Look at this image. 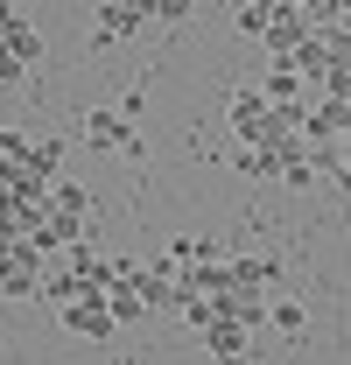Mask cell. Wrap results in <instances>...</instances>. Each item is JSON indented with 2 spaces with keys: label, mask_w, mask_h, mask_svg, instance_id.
<instances>
[{
  "label": "cell",
  "mask_w": 351,
  "mask_h": 365,
  "mask_svg": "<svg viewBox=\"0 0 351 365\" xmlns=\"http://www.w3.org/2000/svg\"><path fill=\"white\" fill-rule=\"evenodd\" d=\"M43 253L21 239H0V295H43Z\"/></svg>",
  "instance_id": "obj_1"
},
{
  "label": "cell",
  "mask_w": 351,
  "mask_h": 365,
  "mask_svg": "<svg viewBox=\"0 0 351 365\" xmlns=\"http://www.w3.org/2000/svg\"><path fill=\"white\" fill-rule=\"evenodd\" d=\"M141 21H155V14H148L141 0H98V7H91V49L141 36Z\"/></svg>",
  "instance_id": "obj_2"
},
{
  "label": "cell",
  "mask_w": 351,
  "mask_h": 365,
  "mask_svg": "<svg viewBox=\"0 0 351 365\" xmlns=\"http://www.w3.org/2000/svg\"><path fill=\"white\" fill-rule=\"evenodd\" d=\"M232 134H239V148H260V140L274 134V106H267L260 85H239V91H232Z\"/></svg>",
  "instance_id": "obj_3"
},
{
  "label": "cell",
  "mask_w": 351,
  "mask_h": 365,
  "mask_svg": "<svg viewBox=\"0 0 351 365\" xmlns=\"http://www.w3.org/2000/svg\"><path fill=\"white\" fill-rule=\"evenodd\" d=\"M85 140H91V148H120V155H127L141 134L127 127V113H120V106H91V113H85Z\"/></svg>",
  "instance_id": "obj_4"
},
{
  "label": "cell",
  "mask_w": 351,
  "mask_h": 365,
  "mask_svg": "<svg viewBox=\"0 0 351 365\" xmlns=\"http://www.w3.org/2000/svg\"><path fill=\"white\" fill-rule=\"evenodd\" d=\"M295 155H302V148H232V162H239V176H260V182H281L288 176V162H295Z\"/></svg>",
  "instance_id": "obj_5"
},
{
  "label": "cell",
  "mask_w": 351,
  "mask_h": 365,
  "mask_svg": "<svg viewBox=\"0 0 351 365\" xmlns=\"http://www.w3.org/2000/svg\"><path fill=\"white\" fill-rule=\"evenodd\" d=\"M56 317H63V330H78V337H91V344L120 330V317H113V309H106L98 295H85V302H71V309H56Z\"/></svg>",
  "instance_id": "obj_6"
},
{
  "label": "cell",
  "mask_w": 351,
  "mask_h": 365,
  "mask_svg": "<svg viewBox=\"0 0 351 365\" xmlns=\"http://www.w3.org/2000/svg\"><path fill=\"white\" fill-rule=\"evenodd\" d=\"M260 91H267V106H309V98H316V85H309L302 71H288V63H274L260 78Z\"/></svg>",
  "instance_id": "obj_7"
},
{
  "label": "cell",
  "mask_w": 351,
  "mask_h": 365,
  "mask_svg": "<svg viewBox=\"0 0 351 365\" xmlns=\"http://www.w3.org/2000/svg\"><path fill=\"white\" fill-rule=\"evenodd\" d=\"M253 337L260 330H246V323H218V330H204V351H218L225 365H246L253 359Z\"/></svg>",
  "instance_id": "obj_8"
},
{
  "label": "cell",
  "mask_w": 351,
  "mask_h": 365,
  "mask_svg": "<svg viewBox=\"0 0 351 365\" xmlns=\"http://www.w3.org/2000/svg\"><path fill=\"white\" fill-rule=\"evenodd\" d=\"M0 43L14 49V56H21V63H36V56H43V29H36V21H14V29H7V36H0Z\"/></svg>",
  "instance_id": "obj_9"
},
{
  "label": "cell",
  "mask_w": 351,
  "mask_h": 365,
  "mask_svg": "<svg viewBox=\"0 0 351 365\" xmlns=\"http://www.w3.org/2000/svg\"><path fill=\"white\" fill-rule=\"evenodd\" d=\"M232 21H239L246 36H267V21H274V0H239V7H232Z\"/></svg>",
  "instance_id": "obj_10"
},
{
  "label": "cell",
  "mask_w": 351,
  "mask_h": 365,
  "mask_svg": "<svg viewBox=\"0 0 351 365\" xmlns=\"http://www.w3.org/2000/svg\"><path fill=\"white\" fill-rule=\"evenodd\" d=\"M267 323L295 337V330H309V309H302V302H288V295H274V309H267Z\"/></svg>",
  "instance_id": "obj_11"
},
{
  "label": "cell",
  "mask_w": 351,
  "mask_h": 365,
  "mask_svg": "<svg viewBox=\"0 0 351 365\" xmlns=\"http://www.w3.org/2000/svg\"><path fill=\"white\" fill-rule=\"evenodd\" d=\"M21 71H29V63H21V56H14V49L0 43V85H14V78H21Z\"/></svg>",
  "instance_id": "obj_12"
},
{
  "label": "cell",
  "mask_w": 351,
  "mask_h": 365,
  "mask_svg": "<svg viewBox=\"0 0 351 365\" xmlns=\"http://www.w3.org/2000/svg\"><path fill=\"white\" fill-rule=\"evenodd\" d=\"M14 21H21V7H14V0H0V36H7Z\"/></svg>",
  "instance_id": "obj_13"
}]
</instances>
